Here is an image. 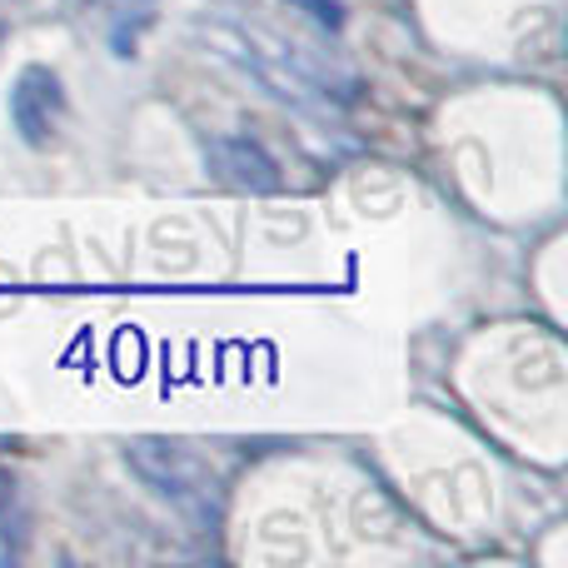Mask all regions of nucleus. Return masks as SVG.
Wrapping results in <instances>:
<instances>
[{"instance_id":"nucleus-1","label":"nucleus","mask_w":568,"mask_h":568,"mask_svg":"<svg viewBox=\"0 0 568 568\" xmlns=\"http://www.w3.org/2000/svg\"><path fill=\"white\" fill-rule=\"evenodd\" d=\"M125 464L140 474L155 499H165L180 519H190L200 534H210L225 514V484L220 474L200 459L195 449H185L180 439H160V434H140L125 444Z\"/></svg>"},{"instance_id":"nucleus-2","label":"nucleus","mask_w":568,"mask_h":568,"mask_svg":"<svg viewBox=\"0 0 568 568\" xmlns=\"http://www.w3.org/2000/svg\"><path fill=\"white\" fill-rule=\"evenodd\" d=\"M200 40H205L220 60H235L245 75H255L275 100H290V105H324V100H329V80L304 55H294V45L265 36V30H245V26H230V20H205Z\"/></svg>"},{"instance_id":"nucleus-3","label":"nucleus","mask_w":568,"mask_h":568,"mask_svg":"<svg viewBox=\"0 0 568 568\" xmlns=\"http://www.w3.org/2000/svg\"><path fill=\"white\" fill-rule=\"evenodd\" d=\"M60 115H65L60 75L50 65H26L10 85V125L20 130V140L30 150H45L60 130Z\"/></svg>"},{"instance_id":"nucleus-4","label":"nucleus","mask_w":568,"mask_h":568,"mask_svg":"<svg viewBox=\"0 0 568 568\" xmlns=\"http://www.w3.org/2000/svg\"><path fill=\"white\" fill-rule=\"evenodd\" d=\"M205 160H210V170H215V180L245 190V195H275L280 190V165L245 135L205 140Z\"/></svg>"},{"instance_id":"nucleus-5","label":"nucleus","mask_w":568,"mask_h":568,"mask_svg":"<svg viewBox=\"0 0 568 568\" xmlns=\"http://www.w3.org/2000/svg\"><path fill=\"white\" fill-rule=\"evenodd\" d=\"M20 529H26V509H20V484L10 479L6 469H0V539H10V534L20 539Z\"/></svg>"},{"instance_id":"nucleus-6","label":"nucleus","mask_w":568,"mask_h":568,"mask_svg":"<svg viewBox=\"0 0 568 568\" xmlns=\"http://www.w3.org/2000/svg\"><path fill=\"white\" fill-rule=\"evenodd\" d=\"M290 6H300L310 20H320L324 30H339L344 26V10L334 6V0H290Z\"/></svg>"}]
</instances>
